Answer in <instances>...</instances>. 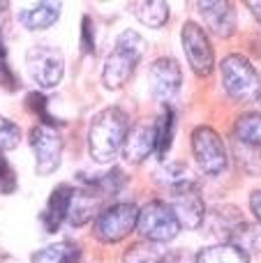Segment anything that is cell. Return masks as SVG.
Returning <instances> with one entry per match:
<instances>
[{
    "mask_svg": "<svg viewBox=\"0 0 261 263\" xmlns=\"http://www.w3.org/2000/svg\"><path fill=\"white\" fill-rule=\"evenodd\" d=\"M192 153L203 173L217 176L227 168V145L213 127H197L192 132Z\"/></svg>",
    "mask_w": 261,
    "mask_h": 263,
    "instance_id": "52a82bcc",
    "label": "cell"
},
{
    "mask_svg": "<svg viewBox=\"0 0 261 263\" xmlns=\"http://www.w3.org/2000/svg\"><path fill=\"white\" fill-rule=\"evenodd\" d=\"M79 182H81V190L79 192L92 196V199H102V196L118 194L125 187V182H127V176L123 173V168H111L109 173H104V176H100V178H86L81 173Z\"/></svg>",
    "mask_w": 261,
    "mask_h": 263,
    "instance_id": "9a60e30c",
    "label": "cell"
},
{
    "mask_svg": "<svg viewBox=\"0 0 261 263\" xmlns=\"http://www.w3.org/2000/svg\"><path fill=\"white\" fill-rule=\"evenodd\" d=\"M81 49H83V53H95V35H92L90 16H83V28H81Z\"/></svg>",
    "mask_w": 261,
    "mask_h": 263,
    "instance_id": "f546056e",
    "label": "cell"
},
{
    "mask_svg": "<svg viewBox=\"0 0 261 263\" xmlns=\"http://www.w3.org/2000/svg\"><path fill=\"white\" fill-rule=\"evenodd\" d=\"M171 210H174L176 219H178L180 229H199L206 219V205H203V199L199 194L197 182L194 185H188L183 190L171 192Z\"/></svg>",
    "mask_w": 261,
    "mask_h": 263,
    "instance_id": "8fae6325",
    "label": "cell"
},
{
    "mask_svg": "<svg viewBox=\"0 0 261 263\" xmlns=\"http://www.w3.org/2000/svg\"><path fill=\"white\" fill-rule=\"evenodd\" d=\"M132 14L148 28H162L169 21V5L162 0H141V3H129Z\"/></svg>",
    "mask_w": 261,
    "mask_h": 263,
    "instance_id": "ac0fdd59",
    "label": "cell"
},
{
    "mask_svg": "<svg viewBox=\"0 0 261 263\" xmlns=\"http://www.w3.org/2000/svg\"><path fill=\"white\" fill-rule=\"evenodd\" d=\"M206 28L217 37H231L236 32V7L227 0H206L197 3Z\"/></svg>",
    "mask_w": 261,
    "mask_h": 263,
    "instance_id": "7c38bea8",
    "label": "cell"
},
{
    "mask_svg": "<svg viewBox=\"0 0 261 263\" xmlns=\"http://www.w3.org/2000/svg\"><path fill=\"white\" fill-rule=\"evenodd\" d=\"M30 148L35 155V171L51 176L63 159V136L49 125H35L30 129Z\"/></svg>",
    "mask_w": 261,
    "mask_h": 263,
    "instance_id": "ba28073f",
    "label": "cell"
},
{
    "mask_svg": "<svg viewBox=\"0 0 261 263\" xmlns=\"http://www.w3.org/2000/svg\"><path fill=\"white\" fill-rule=\"evenodd\" d=\"M16 190V176H14V168L9 166V162L0 155V192L3 194H12Z\"/></svg>",
    "mask_w": 261,
    "mask_h": 263,
    "instance_id": "f1b7e54d",
    "label": "cell"
},
{
    "mask_svg": "<svg viewBox=\"0 0 261 263\" xmlns=\"http://www.w3.org/2000/svg\"><path fill=\"white\" fill-rule=\"evenodd\" d=\"M155 153V127L153 125H134L129 127L123 143V157L129 164H139Z\"/></svg>",
    "mask_w": 261,
    "mask_h": 263,
    "instance_id": "5bb4252c",
    "label": "cell"
},
{
    "mask_svg": "<svg viewBox=\"0 0 261 263\" xmlns=\"http://www.w3.org/2000/svg\"><path fill=\"white\" fill-rule=\"evenodd\" d=\"M236 136L240 143L261 148V114H243L236 120Z\"/></svg>",
    "mask_w": 261,
    "mask_h": 263,
    "instance_id": "7402d4cb",
    "label": "cell"
},
{
    "mask_svg": "<svg viewBox=\"0 0 261 263\" xmlns=\"http://www.w3.org/2000/svg\"><path fill=\"white\" fill-rule=\"evenodd\" d=\"M174 111L169 109V106H164V111H162V116L157 118V123L153 125L155 127V155L160 159L166 157V153H169L171 148V139H174Z\"/></svg>",
    "mask_w": 261,
    "mask_h": 263,
    "instance_id": "44dd1931",
    "label": "cell"
},
{
    "mask_svg": "<svg viewBox=\"0 0 261 263\" xmlns=\"http://www.w3.org/2000/svg\"><path fill=\"white\" fill-rule=\"evenodd\" d=\"M0 58H5V42H3V35H0Z\"/></svg>",
    "mask_w": 261,
    "mask_h": 263,
    "instance_id": "836d02e7",
    "label": "cell"
},
{
    "mask_svg": "<svg viewBox=\"0 0 261 263\" xmlns=\"http://www.w3.org/2000/svg\"><path fill=\"white\" fill-rule=\"evenodd\" d=\"M180 40H183L185 55L190 60V67L194 69L197 77H208L215 67V53H213L211 40H208L206 30L199 23L188 21L180 30Z\"/></svg>",
    "mask_w": 261,
    "mask_h": 263,
    "instance_id": "9c48e42d",
    "label": "cell"
},
{
    "mask_svg": "<svg viewBox=\"0 0 261 263\" xmlns=\"http://www.w3.org/2000/svg\"><path fill=\"white\" fill-rule=\"evenodd\" d=\"M162 256H164V250H162L157 242H137L132 245L127 252H125L123 261L125 263H160Z\"/></svg>",
    "mask_w": 261,
    "mask_h": 263,
    "instance_id": "484cf974",
    "label": "cell"
},
{
    "mask_svg": "<svg viewBox=\"0 0 261 263\" xmlns=\"http://www.w3.org/2000/svg\"><path fill=\"white\" fill-rule=\"evenodd\" d=\"M139 208L134 203H114L95 219V236L102 242H120L137 229Z\"/></svg>",
    "mask_w": 261,
    "mask_h": 263,
    "instance_id": "8992f818",
    "label": "cell"
},
{
    "mask_svg": "<svg viewBox=\"0 0 261 263\" xmlns=\"http://www.w3.org/2000/svg\"><path fill=\"white\" fill-rule=\"evenodd\" d=\"M148 81H151V92L157 102L166 104L171 102L180 90V83H183V72H180V65L174 58H157L155 63L148 69Z\"/></svg>",
    "mask_w": 261,
    "mask_h": 263,
    "instance_id": "30bf717a",
    "label": "cell"
},
{
    "mask_svg": "<svg viewBox=\"0 0 261 263\" xmlns=\"http://www.w3.org/2000/svg\"><path fill=\"white\" fill-rule=\"evenodd\" d=\"M74 194H77V187L65 185V182L51 192L49 201H46V208H44V213H42V224H44L46 233H55L60 224L67 222L69 205H72V201H74Z\"/></svg>",
    "mask_w": 261,
    "mask_h": 263,
    "instance_id": "4fadbf2b",
    "label": "cell"
},
{
    "mask_svg": "<svg viewBox=\"0 0 261 263\" xmlns=\"http://www.w3.org/2000/svg\"><path fill=\"white\" fill-rule=\"evenodd\" d=\"M0 263H18L14 256H9V254H0Z\"/></svg>",
    "mask_w": 261,
    "mask_h": 263,
    "instance_id": "d6a6232c",
    "label": "cell"
},
{
    "mask_svg": "<svg viewBox=\"0 0 261 263\" xmlns=\"http://www.w3.org/2000/svg\"><path fill=\"white\" fill-rule=\"evenodd\" d=\"M220 72H222L225 90L229 92L231 100L240 102V104H250V102L259 100L261 77L245 55H240V53L227 55L220 65Z\"/></svg>",
    "mask_w": 261,
    "mask_h": 263,
    "instance_id": "3957f363",
    "label": "cell"
},
{
    "mask_svg": "<svg viewBox=\"0 0 261 263\" xmlns=\"http://www.w3.org/2000/svg\"><path fill=\"white\" fill-rule=\"evenodd\" d=\"M28 100V106H30L32 111H35L37 116H40L42 120H44V125H49V127H53V125H60V120L58 118H53V116L49 114V109H46V97H42L40 92H30V95L26 97Z\"/></svg>",
    "mask_w": 261,
    "mask_h": 263,
    "instance_id": "83f0119b",
    "label": "cell"
},
{
    "mask_svg": "<svg viewBox=\"0 0 261 263\" xmlns=\"http://www.w3.org/2000/svg\"><path fill=\"white\" fill-rule=\"evenodd\" d=\"M259 102H261V95H259Z\"/></svg>",
    "mask_w": 261,
    "mask_h": 263,
    "instance_id": "e575fe53",
    "label": "cell"
},
{
    "mask_svg": "<svg viewBox=\"0 0 261 263\" xmlns=\"http://www.w3.org/2000/svg\"><path fill=\"white\" fill-rule=\"evenodd\" d=\"M143 51H146V40L137 30H123L116 37V46L102 69V81L109 90H118L132 77L139 60L143 58Z\"/></svg>",
    "mask_w": 261,
    "mask_h": 263,
    "instance_id": "7a4b0ae2",
    "label": "cell"
},
{
    "mask_svg": "<svg viewBox=\"0 0 261 263\" xmlns=\"http://www.w3.org/2000/svg\"><path fill=\"white\" fill-rule=\"evenodd\" d=\"M92 215H95V199L77 190L72 205H69L67 222L72 224V227H83V224H88L92 219Z\"/></svg>",
    "mask_w": 261,
    "mask_h": 263,
    "instance_id": "d4e9b609",
    "label": "cell"
},
{
    "mask_svg": "<svg viewBox=\"0 0 261 263\" xmlns=\"http://www.w3.org/2000/svg\"><path fill=\"white\" fill-rule=\"evenodd\" d=\"M157 180L166 187L169 192H176V190H183L188 185H194V180L190 178V171L185 164H166L164 168L157 171Z\"/></svg>",
    "mask_w": 261,
    "mask_h": 263,
    "instance_id": "cb8c5ba5",
    "label": "cell"
},
{
    "mask_svg": "<svg viewBox=\"0 0 261 263\" xmlns=\"http://www.w3.org/2000/svg\"><path fill=\"white\" fill-rule=\"evenodd\" d=\"M129 132V116L120 106L102 109L88 127V153L97 164H109L123 150Z\"/></svg>",
    "mask_w": 261,
    "mask_h": 263,
    "instance_id": "6da1fadb",
    "label": "cell"
},
{
    "mask_svg": "<svg viewBox=\"0 0 261 263\" xmlns=\"http://www.w3.org/2000/svg\"><path fill=\"white\" fill-rule=\"evenodd\" d=\"M234 157H236V162H238V166L243 168L248 176H261V148L240 143V141L236 139Z\"/></svg>",
    "mask_w": 261,
    "mask_h": 263,
    "instance_id": "603a6c76",
    "label": "cell"
},
{
    "mask_svg": "<svg viewBox=\"0 0 261 263\" xmlns=\"http://www.w3.org/2000/svg\"><path fill=\"white\" fill-rule=\"evenodd\" d=\"M250 205H252V213H254V217H257V222L261 224V190L250 196Z\"/></svg>",
    "mask_w": 261,
    "mask_h": 263,
    "instance_id": "4dcf8cb0",
    "label": "cell"
},
{
    "mask_svg": "<svg viewBox=\"0 0 261 263\" xmlns=\"http://www.w3.org/2000/svg\"><path fill=\"white\" fill-rule=\"evenodd\" d=\"M245 5H248V7L252 9L254 18H257V21H259V26H261V0H259V3H257V0H248V3H245Z\"/></svg>",
    "mask_w": 261,
    "mask_h": 263,
    "instance_id": "1f68e13d",
    "label": "cell"
},
{
    "mask_svg": "<svg viewBox=\"0 0 261 263\" xmlns=\"http://www.w3.org/2000/svg\"><path fill=\"white\" fill-rule=\"evenodd\" d=\"M137 231L148 242H169L180 233V224L174 210L164 201H151L139 210Z\"/></svg>",
    "mask_w": 261,
    "mask_h": 263,
    "instance_id": "277c9868",
    "label": "cell"
},
{
    "mask_svg": "<svg viewBox=\"0 0 261 263\" xmlns=\"http://www.w3.org/2000/svg\"><path fill=\"white\" fill-rule=\"evenodd\" d=\"M225 242L236 245L238 250H243L245 254H248V252H261V224H248L243 219V222L229 233V238H227Z\"/></svg>",
    "mask_w": 261,
    "mask_h": 263,
    "instance_id": "ffe728a7",
    "label": "cell"
},
{
    "mask_svg": "<svg viewBox=\"0 0 261 263\" xmlns=\"http://www.w3.org/2000/svg\"><path fill=\"white\" fill-rule=\"evenodd\" d=\"M21 141V129L9 118L0 116V150H14Z\"/></svg>",
    "mask_w": 261,
    "mask_h": 263,
    "instance_id": "4316f807",
    "label": "cell"
},
{
    "mask_svg": "<svg viewBox=\"0 0 261 263\" xmlns=\"http://www.w3.org/2000/svg\"><path fill=\"white\" fill-rule=\"evenodd\" d=\"M60 18V5L58 3H37L32 7L23 9L18 14V21L28 30H46Z\"/></svg>",
    "mask_w": 261,
    "mask_h": 263,
    "instance_id": "2e32d148",
    "label": "cell"
},
{
    "mask_svg": "<svg viewBox=\"0 0 261 263\" xmlns=\"http://www.w3.org/2000/svg\"><path fill=\"white\" fill-rule=\"evenodd\" d=\"M26 67H28V74L32 77V81L40 88H44V90L55 88L63 81V74H65L63 51L51 44H35L26 53Z\"/></svg>",
    "mask_w": 261,
    "mask_h": 263,
    "instance_id": "5b68a950",
    "label": "cell"
},
{
    "mask_svg": "<svg viewBox=\"0 0 261 263\" xmlns=\"http://www.w3.org/2000/svg\"><path fill=\"white\" fill-rule=\"evenodd\" d=\"M81 247L72 240H60L55 245H49L44 250H37L32 254V263H79Z\"/></svg>",
    "mask_w": 261,
    "mask_h": 263,
    "instance_id": "e0dca14e",
    "label": "cell"
},
{
    "mask_svg": "<svg viewBox=\"0 0 261 263\" xmlns=\"http://www.w3.org/2000/svg\"><path fill=\"white\" fill-rule=\"evenodd\" d=\"M194 263H250V256L231 242H220L201 250L194 256Z\"/></svg>",
    "mask_w": 261,
    "mask_h": 263,
    "instance_id": "d6986e66",
    "label": "cell"
}]
</instances>
